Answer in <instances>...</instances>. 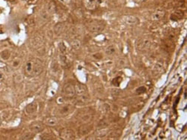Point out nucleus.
<instances>
[{"mask_svg":"<svg viewBox=\"0 0 187 140\" xmlns=\"http://www.w3.org/2000/svg\"><path fill=\"white\" fill-rule=\"evenodd\" d=\"M44 69L43 63L38 59H31L25 64L24 72L27 76H37L42 73Z\"/></svg>","mask_w":187,"mask_h":140,"instance_id":"1","label":"nucleus"},{"mask_svg":"<svg viewBox=\"0 0 187 140\" xmlns=\"http://www.w3.org/2000/svg\"><path fill=\"white\" fill-rule=\"evenodd\" d=\"M105 23L102 20H91L87 24V29L91 32L100 33L105 28Z\"/></svg>","mask_w":187,"mask_h":140,"instance_id":"2","label":"nucleus"},{"mask_svg":"<svg viewBox=\"0 0 187 140\" xmlns=\"http://www.w3.org/2000/svg\"><path fill=\"white\" fill-rule=\"evenodd\" d=\"M62 94L66 98H73L75 94V86L72 83H66L62 89Z\"/></svg>","mask_w":187,"mask_h":140,"instance_id":"3","label":"nucleus"},{"mask_svg":"<svg viewBox=\"0 0 187 140\" xmlns=\"http://www.w3.org/2000/svg\"><path fill=\"white\" fill-rule=\"evenodd\" d=\"M74 107L73 106L69 105V104H66V105L61 106L59 108H58L56 113L57 114V115H59V116L65 117V116H67L68 115L72 113V112H74Z\"/></svg>","mask_w":187,"mask_h":140,"instance_id":"4","label":"nucleus"},{"mask_svg":"<svg viewBox=\"0 0 187 140\" xmlns=\"http://www.w3.org/2000/svg\"><path fill=\"white\" fill-rule=\"evenodd\" d=\"M151 43H152V41L148 37L141 38L139 41H137V49L138 50H147L151 47Z\"/></svg>","mask_w":187,"mask_h":140,"instance_id":"5","label":"nucleus"},{"mask_svg":"<svg viewBox=\"0 0 187 140\" xmlns=\"http://www.w3.org/2000/svg\"><path fill=\"white\" fill-rule=\"evenodd\" d=\"M59 135L62 139L64 140H72L76 138L75 133L73 130L68 128H64L61 130L59 132Z\"/></svg>","mask_w":187,"mask_h":140,"instance_id":"6","label":"nucleus"},{"mask_svg":"<svg viewBox=\"0 0 187 140\" xmlns=\"http://www.w3.org/2000/svg\"><path fill=\"white\" fill-rule=\"evenodd\" d=\"M82 3L85 8L89 11L95 10L98 7L100 0H82Z\"/></svg>","mask_w":187,"mask_h":140,"instance_id":"7","label":"nucleus"},{"mask_svg":"<svg viewBox=\"0 0 187 140\" xmlns=\"http://www.w3.org/2000/svg\"><path fill=\"white\" fill-rule=\"evenodd\" d=\"M8 64L9 68H11L12 70L18 69L22 64V59L20 57H14L13 59H11L8 61Z\"/></svg>","mask_w":187,"mask_h":140,"instance_id":"8","label":"nucleus"},{"mask_svg":"<svg viewBox=\"0 0 187 140\" xmlns=\"http://www.w3.org/2000/svg\"><path fill=\"white\" fill-rule=\"evenodd\" d=\"M44 128V124L40 121L33 122L30 125V130L32 131V133H40V132L43 131Z\"/></svg>","mask_w":187,"mask_h":140,"instance_id":"9","label":"nucleus"},{"mask_svg":"<svg viewBox=\"0 0 187 140\" xmlns=\"http://www.w3.org/2000/svg\"><path fill=\"white\" fill-rule=\"evenodd\" d=\"M38 104L36 101H33L31 104H28V105L26 106V109H25V112L27 115H32V114L35 113V112L38 111Z\"/></svg>","mask_w":187,"mask_h":140,"instance_id":"10","label":"nucleus"},{"mask_svg":"<svg viewBox=\"0 0 187 140\" xmlns=\"http://www.w3.org/2000/svg\"><path fill=\"white\" fill-rule=\"evenodd\" d=\"M75 94L76 96L88 94V89L86 85L76 83L75 85Z\"/></svg>","mask_w":187,"mask_h":140,"instance_id":"11","label":"nucleus"},{"mask_svg":"<svg viewBox=\"0 0 187 140\" xmlns=\"http://www.w3.org/2000/svg\"><path fill=\"white\" fill-rule=\"evenodd\" d=\"M11 51L10 49H5L0 52V59L2 61H8L11 59Z\"/></svg>","mask_w":187,"mask_h":140,"instance_id":"12","label":"nucleus"},{"mask_svg":"<svg viewBox=\"0 0 187 140\" xmlns=\"http://www.w3.org/2000/svg\"><path fill=\"white\" fill-rule=\"evenodd\" d=\"M165 14H166L165 11L158 9V10H156V11H154L152 14V15H151V19H152V20H153V21H157V20H159L162 18H163Z\"/></svg>","mask_w":187,"mask_h":140,"instance_id":"13","label":"nucleus"},{"mask_svg":"<svg viewBox=\"0 0 187 140\" xmlns=\"http://www.w3.org/2000/svg\"><path fill=\"white\" fill-rule=\"evenodd\" d=\"M89 101V94H82V95H78L76 97V102L79 104H87Z\"/></svg>","mask_w":187,"mask_h":140,"instance_id":"14","label":"nucleus"},{"mask_svg":"<svg viewBox=\"0 0 187 140\" xmlns=\"http://www.w3.org/2000/svg\"><path fill=\"white\" fill-rule=\"evenodd\" d=\"M64 29H65V26L64 23H59L55 26L54 27V32L56 35H61V33L64 32Z\"/></svg>","mask_w":187,"mask_h":140,"instance_id":"15","label":"nucleus"},{"mask_svg":"<svg viewBox=\"0 0 187 140\" xmlns=\"http://www.w3.org/2000/svg\"><path fill=\"white\" fill-rule=\"evenodd\" d=\"M46 123L47 125L53 127V126H56L59 123V120H58L57 117H56V116H51V117L47 118L46 119Z\"/></svg>","mask_w":187,"mask_h":140,"instance_id":"16","label":"nucleus"},{"mask_svg":"<svg viewBox=\"0 0 187 140\" xmlns=\"http://www.w3.org/2000/svg\"><path fill=\"white\" fill-rule=\"evenodd\" d=\"M184 16V13L182 11H176L175 12L171 14V20H180Z\"/></svg>","mask_w":187,"mask_h":140,"instance_id":"17","label":"nucleus"},{"mask_svg":"<svg viewBox=\"0 0 187 140\" xmlns=\"http://www.w3.org/2000/svg\"><path fill=\"white\" fill-rule=\"evenodd\" d=\"M48 13L50 14H54L56 12V5L54 2H49V5H48L47 8Z\"/></svg>","mask_w":187,"mask_h":140,"instance_id":"18","label":"nucleus"},{"mask_svg":"<svg viewBox=\"0 0 187 140\" xmlns=\"http://www.w3.org/2000/svg\"><path fill=\"white\" fill-rule=\"evenodd\" d=\"M34 136V134H32V132H26V133H25L23 134V135L20 136V139L22 140H29L31 139Z\"/></svg>","mask_w":187,"mask_h":140,"instance_id":"19","label":"nucleus"},{"mask_svg":"<svg viewBox=\"0 0 187 140\" xmlns=\"http://www.w3.org/2000/svg\"><path fill=\"white\" fill-rule=\"evenodd\" d=\"M125 20H126V23L130 25L136 24L138 22V20L133 16H127L126 17H125Z\"/></svg>","mask_w":187,"mask_h":140,"instance_id":"20","label":"nucleus"},{"mask_svg":"<svg viewBox=\"0 0 187 140\" xmlns=\"http://www.w3.org/2000/svg\"><path fill=\"white\" fill-rule=\"evenodd\" d=\"M71 46H72V48H74V49H78L79 47H80L81 43L79 40L74 39L71 42Z\"/></svg>","mask_w":187,"mask_h":140,"instance_id":"21","label":"nucleus"},{"mask_svg":"<svg viewBox=\"0 0 187 140\" xmlns=\"http://www.w3.org/2000/svg\"><path fill=\"white\" fill-rule=\"evenodd\" d=\"M105 51L107 55L111 56V55H113L114 53H115V47L114 46H112V45H111V46H108V47L106 49Z\"/></svg>","mask_w":187,"mask_h":140,"instance_id":"22","label":"nucleus"},{"mask_svg":"<svg viewBox=\"0 0 187 140\" xmlns=\"http://www.w3.org/2000/svg\"><path fill=\"white\" fill-rule=\"evenodd\" d=\"M79 133L82 135H86L89 133V129H87V126H82L79 128Z\"/></svg>","mask_w":187,"mask_h":140,"instance_id":"23","label":"nucleus"},{"mask_svg":"<svg viewBox=\"0 0 187 140\" xmlns=\"http://www.w3.org/2000/svg\"><path fill=\"white\" fill-rule=\"evenodd\" d=\"M55 139L54 136L49 134H41V139L47 140V139Z\"/></svg>","mask_w":187,"mask_h":140,"instance_id":"24","label":"nucleus"},{"mask_svg":"<svg viewBox=\"0 0 187 140\" xmlns=\"http://www.w3.org/2000/svg\"><path fill=\"white\" fill-rule=\"evenodd\" d=\"M121 81H122V78L120 77V76H118V77L115 78V79L112 80V84L115 86H118L121 82Z\"/></svg>","mask_w":187,"mask_h":140,"instance_id":"25","label":"nucleus"},{"mask_svg":"<svg viewBox=\"0 0 187 140\" xmlns=\"http://www.w3.org/2000/svg\"><path fill=\"white\" fill-rule=\"evenodd\" d=\"M59 49H60V51H61V53H62V54H65L67 49H66V47H65V46H64V44L61 43L60 44H59Z\"/></svg>","mask_w":187,"mask_h":140,"instance_id":"26","label":"nucleus"},{"mask_svg":"<svg viewBox=\"0 0 187 140\" xmlns=\"http://www.w3.org/2000/svg\"><path fill=\"white\" fill-rule=\"evenodd\" d=\"M145 91H146V89H145V87L141 86V87H139L138 89H137L136 93L138 94H143V93H144Z\"/></svg>","mask_w":187,"mask_h":140,"instance_id":"27","label":"nucleus"},{"mask_svg":"<svg viewBox=\"0 0 187 140\" xmlns=\"http://www.w3.org/2000/svg\"><path fill=\"white\" fill-rule=\"evenodd\" d=\"M5 74H4L2 71H0V83L5 80Z\"/></svg>","mask_w":187,"mask_h":140,"instance_id":"28","label":"nucleus"},{"mask_svg":"<svg viewBox=\"0 0 187 140\" xmlns=\"http://www.w3.org/2000/svg\"><path fill=\"white\" fill-rule=\"evenodd\" d=\"M57 102L58 104H62L64 103V101H63V97H59L57 99Z\"/></svg>","mask_w":187,"mask_h":140,"instance_id":"29","label":"nucleus"},{"mask_svg":"<svg viewBox=\"0 0 187 140\" xmlns=\"http://www.w3.org/2000/svg\"><path fill=\"white\" fill-rule=\"evenodd\" d=\"M59 2H61V3L63 4H68L70 2H71V0H59Z\"/></svg>","mask_w":187,"mask_h":140,"instance_id":"30","label":"nucleus"},{"mask_svg":"<svg viewBox=\"0 0 187 140\" xmlns=\"http://www.w3.org/2000/svg\"><path fill=\"white\" fill-rule=\"evenodd\" d=\"M10 1H13V0H10Z\"/></svg>","mask_w":187,"mask_h":140,"instance_id":"31","label":"nucleus"}]
</instances>
